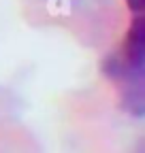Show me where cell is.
Returning <instances> with one entry per match:
<instances>
[{
  "instance_id": "cell-1",
  "label": "cell",
  "mask_w": 145,
  "mask_h": 153,
  "mask_svg": "<svg viewBox=\"0 0 145 153\" xmlns=\"http://www.w3.org/2000/svg\"><path fill=\"white\" fill-rule=\"evenodd\" d=\"M102 74L120 96L122 108L143 117L145 113V15H132L128 32L117 51L102 62Z\"/></svg>"
},
{
  "instance_id": "cell-2",
  "label": "cell",
  "mask_w": 145,
  "mask_h": 153,
  "mask_svg": "<svg viewBox=\"0 0 145 153\" xmlns=\"http://www.w3.org/2000/svg\"><path fill=\"white\" fill-rule=\"evenodd\" d=\"M126 7L132 15H145V0H126Z\"/></svg>"
}]
</instances>
